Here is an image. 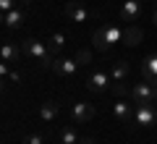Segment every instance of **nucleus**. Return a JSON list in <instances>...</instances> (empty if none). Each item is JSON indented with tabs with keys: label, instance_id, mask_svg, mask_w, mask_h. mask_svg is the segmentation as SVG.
I'll use <instances>...</instances> for the list:
<instances>
[{
	"label": "nucleus",
	"instance_id": "a211bd4d",
	"mask_svg": "<svg viewBox=\"0 0 157 144\" xmlns=\"http://www.w3.org/2000/svg\"><path fill=\"white\" fill-rule=\"evenodd\" d=\"M105 34H107V42H121L123 39V32H121V26H115V24H105Z\"/></svg>",
	"mask_w": 157,
	"mask_h": 144
},
{
	"label": "nucleus",
	"instance_id": "aec40b11",
	"mask_svg": "<svg viewBox=\"0 0 157 144\" xmlns=\"http://www.w3.org/2000/svg\"><path fill=\"white\" fill-rule=\"evenodd\" d=\"M60 144H78V134L73 131L71 126H66L60 131Z\"/></svg>",
	"mask_w": 157,
	"mask_h": 144
},
{
	"label": "nucleus",
	"instance_id": "4be33fe9",
	"mask_svg": "<svg viewBox=\"0 0 157 144\" xmlns=\"http://www.w3.org/2000/svg\"><path fill=\"white\" fill-rule=\"evenodd\" d=\"M24 144H45V139L39 136V134H29V136L24 139Z\"/></svg>",
	"mask_w": 157,
	"mask_h": 144
},
{
	"label": "nucleus",
	"instance_id": "6ab92c4d",
	"mask_svg": "<svg viewBox=\"0 0 157 144\" xmlns=\"http://www.w3.org/2000/svg\"><path fill=\"white\" fill-rule=\"evenodd\" d=\"M110 92L115 94L118 100H126V97L131 94V92H128V87H126L123 81H113V84H110Z\"/></svg>",
	"mask_w": 157,
	"mask_h": 144
},
{
	"label": "nucleus",
	"instance_id": "412c9836",
	"mask_svg": "<svg viewBox=\"0 0 157 144\" xmlns=\"http://www.w3.org/2000/svg\"><path fill=\"white\" fill-rule=\"evenodd\" d=\"M76 63H78V66H89V63H92V53L89 50H78L76 53Z\"/></svg>",
	"mask_w": 157,
	"mask_h": 144
},
{
	"label": "nucleus",
	"instance_id": "1a4fd4ad",
	"mask_svg": "<svg viewBox=\"0 0 157 144\" xmlns=\"http://www.w3.org/2000/svg\"><path fill=\"white\" fill-rule=\"evenodd\" d=\"M141 79H144L149 87H157V55H149L141 63Z\"/></svg>",
	"mask_w": 157,
	"mask_h": 144
},
{
	"label": "nucleus",
	"instance_id": "ddd939ff",
	"mask_svg": "<svg viewBox=\"0 0 157 144\" xmlns=\"http://www.w3.org/2000/svg\"><path fill=\"white\" fill-rule=\"evenodd\" d=\"M92 45H94V50H100V53H107V50L113 47V45L107 42L105 26H100V29H94V32H92Z\"/></svg>",
	"mask_w": 157,
	"mask_h": 144
},
{
	"label": "nucleus",
	"instance_id": "20e7f679",
	"mask_svg": "<svg viewBox=\"0 0 157 144\" xmlns=\"http://www.w3.org/2000/svg\"><path fill=\"white\" fill-rule=\"evenodd\" d=\"M155 121H157V110L152 105H136L134 123H139V126H155Z\"/></svg>",
	"mask_w": 157,
	"mask_h": 144
},
{
	"label": "nucleus",
	"instance_id": "f3484780",
	"mask_svg": "<svg viewBox=\"0 0 157 144\" xmlns=\"http://www.w3.org/2000/svg\"><path fill=\"white\" fill-rule=\"evenodd\" d=\"M110 76H113V81H123L128 76V60H115L110 68Z\"/></svg>",
	"mask_w": 157,
	"mask_h": 144
},
{
	"label": "nucleus",
	"instance_id": "f03ea898",
	"mask_svg": "<svg viewBox=\"0 0 157 144\" xmlns=\"http://www.w3.org/2000/svg\"><path fill=\"white\" fill-rule=\"evenodd\" d=\"M131 100H134V105H152V102H155V87H149V84L141 79V81L134 84V89H131Z\"/></svg>",
	"mask_w": 157,
	"mask_h": 144
},
{
	"label": "nucleus",
	"instance_id": "cd10ccee",
	"mask_svg": "<svg viewBox=\"0 0 157 144\" xmlns=\"http://www.w3.org/2000/svg\"><path fill=\"white\" fill-rule=\"evenodd\" d=\"M155 24H157V11H155Z\"/></svg>",
	"mask_w": 157,
	"mask_h": 144
},
{
	"label": "nucleus",
	"instance_id": "5701e85b",
	"mask_svg": "<svg viewBox=\"0 0 157 144\" xmlns=\"http://www.w3.org/2000/svg\"><path fill=\"white\" fill-rule=\"evenodd\" d=\"M13 8H16V0H0V11H3V13L13 11Z\"/></svg>",
	"mask_w": 157,
	"mask_h": 144
},
{
	"label": "nucleus",
	"instance_id": "f8f14e48",
	"mask_svg": "<svg viewBox=\"0 0 157 144\" xmlns=\"http://www.w3.org/2000/svg\"><path fill=\"white\" fill-rule=\"evenodd\" d=\"M141 39H144V32H141L139 26H134V24H131V26H126V29H123V45H128V47H136Z\"/></svg>",
	"mask_w": 157,
	"mask_h": 144
},
{
	"label": "nucleus",
	"instance_id": "a878e982",
	"mask_svg": "<svg viewBox=\"0 0 157 144\" xmlns=\"http://www.w3.org/2000/svg\"><path fill=\"white\" fill-rule=\"evenodd\" d=\"M155 102H157V87H155Z\"/></svg>",
	"mask_w": 157,
	"mask_h": 144
},
{
	"label": "nucleus",
	"instance_id": "423d86ee",
	"mask_svg": "<svg viewBox=\"0 0 157 144\" xmlns=\"http://www.w3.org/2000/svg\"><path fill=\"white\" fill-rule=\"evenodd\" d=\"M134 110H136V105H131V102H126V100H118L115 105H113V115L121 123H134Z\"/></svg>",
	"mask_w": 157,
	"mask_h": 144
},
{
	"label": "nucleus",
	"instance_id": "b1692460",
	"mask_svg": "<svg viewBox=\"0 0 157 144\" xmlns=\"http://www.w3.org/2000/svg\"><path fill=\"white\" fill-rule=\"evenodd\" d=\"M8 76H11V79H13V81H16V84H18V81H21V73H18V71H11V73H8Z\"/></svg>",
	"mask_w": 157,
	"mask_h": 144
},
{
	"label": "nucleus",
	"instance_id": "6e6552de",
	"mask_svg": "<svg viewBox=\"0 0 157 144\" xmlns=\"http://www.w3.org/2000/svg\"><path fill=\"white\" fill-rule=\"evenodd\" d=\"M76 68H78V63H76V58H55V63H52V71L58 73V76H73L76 73Z\"/></svg>",
	"mask_w": 157,
	"mask_h": 144
},
{
	"label": "nucleus",
	"instance_id": "bb28decb",
	"mask_svg": "<svg viewBox=\"0 0 157 144\" xmlns=\"http://www.w3.org/2000/svg\"><path fill=\"white\" fill-rule=\"evenodd\" d=\"M21 3H26V6H29V3H32V0H21Z\"/></svg>",
	"mask_w": 157,
	"mask_h": 144
},
{
	"label": "nucleus",
	"instance_id": "2eb2a0df",
	"mask_svg": "<svg viewBox=\"0 0 157 144\" xmlns=\"http://www.w3.org/2000/svg\"><path fill=\"white\" fill-rule=\"evenodd\" d=\"M3 24H6V29H21L24 26V11H8L3 13Z\"/></svg>",
	"mask_w": 157,
	"mask_h": 144
},
{
	"label": "nucleus",
	"instance_id": "7ed1b4c3",
	"mask_svg": "<svg viewBox=\"0 0 157 144\" xmlns=\"http://www.w3.org/2000/svg\"><path fill=\"white\" fill-rule=\"evenodd\" d=\"M110 84H113V76H110L107 71H94V73L89 76L86 89L94 92V94H100V92H105V89H110Z\"/></svg>",
	"mask_w": 157,
	"mask_h": 144
},
{
	"label": "nucleus",
	"instance_id": "9b49d317",
	"mask_svg": "<svg viewBox=\"0 0 157 144\" xmlns=\"http://www.w3.org/2000/svg\"><path fill=\"white\" fill-rule=\"evenodd\" d=\"M21 55H24V47H18V45H13V42H6V45H3V50H0L3 63H18Z\"/></svg>",
	"mask_w": 157,
	"mask_h": 144
},
{
	"label": "nucleus",
	"instance_id": "39448f33",
	"mask_svg": "<svg viewBox=\"0 0 157 144\" xmlns=\"http://www.w3.org/2000/svg\"><path fill=\"white\" fill-rule=\"evenodd\" d=\"M71 118H73V123H89L94 118V105H89V102H76L71 107Z\"/></svg>",
	"mask_w": 157,
	"mask_h": 144
},
{
	"label": "nucleus",
	"instance_id": "0eeeda50",
	"mask_svg": "<svg viewBox=\"0 0 157 144\" xmlns=\"http://www.w3.org/2000/svg\"><path fill=\"white\" fill-rule=\"evenodd\" d=\"M66 16L71 18V21H78V24H84V21H89V18H92V13L86 11V8L81 6L78 0H71V3L66 6Z\"/></svg>",
	"mask_w": 157,
	"mask_h": 144
},
{
	"label": "nucleus",
	"instance_id": "393cba45",
	"mask_svg": "<svg viewBox=\"0 0 157 144\" xmlns=\"http://www.w3.org/2000/svg\"><path fill=\"white\" fill-rule=\"evenodd\" d=\"M78 144H94V139H92V136H81V139H78Z\"/></svg>",
	"mask_w": 157,
	"mask_h": 144
},
{
	"label": "nucleus",
	"instance_id": "4468645a",
	"mask_svg": "<svg viewBox=\"0 0 157 144\" xmlns=\"http://www.w3.org/2000/svg\"><path fill=\"white\" fill-rule=\"evenodd\" d=\"M58 113H60V105H58L55 100H47L45 105L39 107V118H42V121H45V123L55 121V118H58Z\"/></svg>",
	"mask_w": 157,
	"mask_h": 144
},
{
	"label": "nucleus",
	"instance_id": "dca6fc26",
	"mask_svg": "<svg viewBox=\"0 0 157 144\" xmlns=\"http://www.w3.org/2000/svg\"><path fill=\"white\" fill-rule=\"evenodd\" d=\"M63 47H66V34L58 32V34H50V37H47V50H50L55 58H58V53H60Z\"/></svg>",
	"mask_w": 157,
	"mask_h": 144
},
{
	"label": "nucleus",
	"instance_id": "f257e3e1",
	"mask_svg": "<svg viewBox=\"0 0 157 144\" xmlns=\"http://www.w3.org/2000/svg\"><path fill=\"white\" fill-rule=\"evenodd\" d=\"M21 47H24V55L37 58L42 68H52V63H55V55L47 50V42H39V39H24Z\"/></svg>",
	"mask_w": 157,
	"mask_h": 144
},
{
	"label": "nucleus",
	"instance_id": "9d476101",
	"mask_svg": "<svg viewBox=\"0 0 157 144\" xmlns=\"http://www.w3.org/2000/svg\"><path fill=\"white\" fill-rule=\"evenodd\" d=\"M139 13H141L139 0H123V6H121V18L123 21H136Z\"/></svg>",
	"mask_w": 157,
	"mask_h": 144
}]
</instances>
